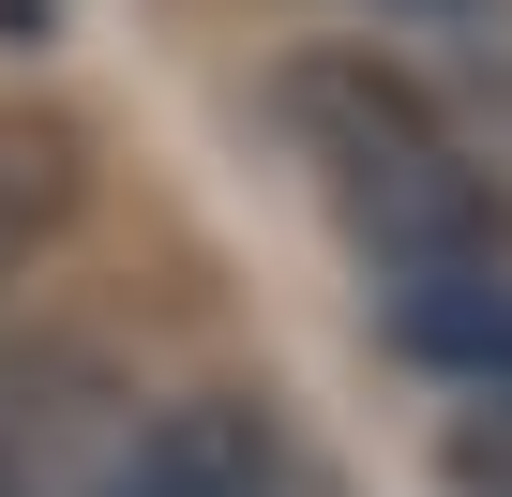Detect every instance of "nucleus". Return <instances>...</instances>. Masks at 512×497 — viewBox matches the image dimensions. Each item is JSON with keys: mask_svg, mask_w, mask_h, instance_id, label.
<instances>
[{"mask_svg": "<svg viewBox=\"0 0 512 497\" xmlns=\"http://www.w3.org/2000/svg\"><path fill=\"white\" fill-rule=\"evenodd\" d=\"M76 196H91V151H76V121H46V106H0V287H16L46 241L76 226Z\"/></svg>", "mask_w": 512, "mask_h": 497, "instance_id": "nucleus-3", "label": "nucleus"}, {"mask_svg": "<svg viewBox=\"0 0 512 497\" xmlns=\"http://www.w3.org/2000/svg\"><path fill=\"white\" fill-rule=\"evenodd\" d=\"M437 482L452 497H512V392H467L437 422Z\"/></svg>", "mask_w": 512, "mask_h": 497, "instance_id": "nucleus-4", "label": "nucleus"}, {"mask_svg": "<svg viewBox=\"0 0 512 497\" xmlns=\"http://www.w3.org/2000/svg\"><path fill=\"white\" fill-rule=\"evenodd\" d=\"M287 136H302L332 226L392 272V302L512 257V211H497L482 151L437 121L422 76H392V61H302V76H287Z\"/></svg>", "mask_w": 512, "mask_h": 497, "instance_id": "nucleus-1", "label": "nucleus"}, {"mask_svg": "<svg viewBox=\"0 0 512 497\" xmlns=\"http://www.w3.org/2000/svg\"><path fill=\"white\" fill-rule=\"evenodd\" d=\"M61 497H317V452L287 437L272 392H181L136 437H106Z\"/></svg>", "mask_w": 512, "mask_h": 497, "instance_id": "nucleus-2", "label": "nucleus"}]
</instances>
